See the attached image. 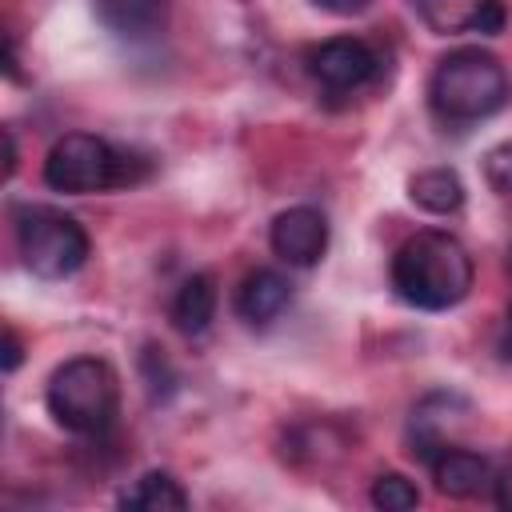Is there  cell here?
I'll list each match as a JSON object with an SVG mask.
<instances>
[{
    "label": "cell",
    "instance_id": "obj_1",
    "mask_svg": "<svg viewBox=\"0 0 512 512\" xmlns=\"http://www.w3.org/2000/svg\"><path fill=\"white\" fill-rule=\"evenodd\" d=\"M472 276H476V268H472L468 248L452 232H440V228L412 232L396 248L392 268H388L392 292L408 308H420V312L456 308L472 292Z\"/></svg>",
    "mask_w": 512,
    "mask_h": 512
},
{
    "label": "cell",
    "instance_id": "obj_2",
    "mask_svg": "<svg viewBox=\"0 0 512 512\" xmlns=\"http://www.w3.org/2000/svg\"><path fill=\"white\" fill-rule=\"evenodd\" d=\"M512 96L504 64L484 48H452L428 76V104L444 124H476L496 116Z\"/></svg>",
    "mask_w": 512,
    "mask_h": 512
},
{
    "label": "cell",
    "instance_id": "obj_3",
    "mask_svg": "<svg viewBox=\"0 0 512 512\" xmlns=\"http://www.w3.org/2000/svg\"><path fill=\"white\" fill-rule=\"evenodd\" d=\"M44 404L64 432L100 440L120 412V376L100 356H72L48 376Z\"/></svg>",
    "mask_w": 512,
    "mask_h": 512
},
{
    "label": "cell",
    "instance_id": "obj_4",
    "mask_svg": "<svg viewBox=\"0 0 512 512\" xmlns=\"http://www.w3.org/2000/svg\"><path fill=\"white\" fill-rule=\"evenodd\" d=\"M136 164H148L144 156L108 144L104 136L92 132H68L60 136L48 156H44V184L52 192H68V196H88V192H104V188H120V184H136L144 172H136Z\"/></svg>",
    "mask_w": 512,
    "mask_h": 512
},
{
    "label": "cell",
    "instance_id": "obj_5",
    "mask_svg": "<svg viewBox=\"0 0 512 512\" xmlns=\"http://www.w3.org/2000/svg\"><path fill=\"white\" fill-rule=\"evenodd\" d=\"M16 248L32 276L68 280L72 272L84 268L92 244L76 216L48 208V204H28L16 212Z\"/></svg>",
    "mask_w": 512,
    "mask_h": 512
},
{
    "label": "cell",
    "instance_id": "obj_6",
    "mask_svg": "<svg viewBox=\"0 0 512 512\" xmlns=\"http://www.w3.org/2000/svg\"><path fill=\"white\" fill-rule=\"evenodd\" d=\"M380 68V56L360 36H332L308 52V72L328 92H356L364 88Z\"/></svg>",
    "mask_w": 512,
    "mask_h": 512
},
{
    "label": "cell",
    "instance_id": "obj_7",
    "mask_svg": "<svg viewBox=\"0 0 512 512\" xmlns=\"http://www.w3.org/2000/svg\"><path fill=\"white\" fill-rule=\"evenodd\" d=\"M268 244L272 252L292 264V268H312L324 252H328V220L320 208L312 204H296V208H284L272 228H268Z\"/></svg>",
    "mask_w": 512,
    "mask_h": 512
},
{
    "label": "cell",
    "instance_id": "obj_8",
    "mask_svg": "<svg viewBox=\"0 0 512 512\" xmlns=\"http://www.w3.org/2000/svg\"><path fill=\"white\" fill-rule=\"evenodd\" d=\"M468 420V400L456 396V392H428L416 408H412V420H408V444H412V456H420L424 464L456 444V428Z\"/></svg>",
    "mask_w": 512,
    "mask_h": 512
},
{
    "label": "cell",
    "instance_id": "obj_9",
    "mask_svg": "<svg viewBox=\"0 0 512 512\" xmlns=\"http://www.w3.org/2000/svg\"><path fill=\"white\" fill-rule=\"evenodd\" d=\"M412 4L436 36H456V32L496 36L504 32V20H508L500 0H412Z\"/></svg>",
    "mask_w": 512,
    "mask_h": 512
},
{
    "label": "cell",
    "instance_id": "obj_10",
    "mask_svg": "<svg viewBox=\"0 0 512 512\" xmlns=\"http://www.w3.org/2000/svg\"><path fill=\"white\" fill-rule=\"evenodd\" d=\"M428 468H432L436 488H440L444 496H456V500H472V496L496 488V468H492V460L480 456V452H472V448H460V444L440 448V452L428 460Z\"/></svg>",
    "mask_w": 512,
    "mask_h": 512
},
{
    "label": "cell",
    "instance_id": "obj_11",
    "mask_svg": "<svg viewBox=\"0 0 512 512\" xmlns=\"http://www.w3.org/2000/svg\"><path fill=\"white\" fill-rule=\"evenodd\" d=\"M92 8L96 20L128 44L156 40L168 24V0H92Z\"/></svg>",
    "mask_w": 512,
    "mask_h": 512
},
{
    "label": "cell",
    "instance_id": "obj_12",
    "mask_svg": "<svg viewBox=\"0 0 512 512\" xmlns=\"http://www.w3.org/2000/svg\"><path fill=\"white\" fill-rule=\"evenodd\" d=\"M288 304H292V284L276 268H256L236 288V316L244 324H256V328L272 324Z\"/></svg>",
    "mask_w": 512,
    "mask_h": 512
},
{
    "label": "cell",
    "instance_id": "obj_13",
    "mask_svg": "<svg viewBox=\"0 0 512 512\" xmlns=\"http://www.w3.org/2000/svg\"><path fill=\"white\" fill-rule=\"evenodd\" d=\"M216 300H220V296H216V280H212L208 272L188 276V280L176 288L172 308H168L172 328L184 332V336H200V332L212 324V316H216Z\"/></svg>",
    "mask_w": 512,
    "mask_h": 512
},
{
    "label": "cell",
    "instance_id": "obj_14",
    "mask_svg": "<svg viewBox=\"0 0 512 512\" xmlns=\"http://www.w3.org/2000/svg\"><path fill=\"white\" fill-rule=\"evenodd\" d=\"M408 200L432 216H452L464 204V180L452 168H424L408 180Z\"/></svg>",
    "mask_w": 512,
    "mask_h": 512
},
{
    "label": "cell",
    "instance_id": "obj_15",
    "mask_svg": "<svg viewBox=\"0 0 512 512\" xmlns=\"http://www.w3.org/2000/svg\"><path fill=\"white\" fill-rule=\"evenodd\" d=\"M116 500H120V508H140V512L188 508V492H184L180 480H172L168 472H144V476H136Z\"/></svg>",
    "mask_w": 512,
    "mask_h": 512
},
{
    "label": "cell",
    "instance_id": "obj_16",
    "mask_svg": "<svg viewBox=\"0 0 512 512\" xmlns=\"http://www.w3.org/2000/svg\"><path fill=\"white\" fill-rule=\"evenodd\" d=\"M372 504L384 508V512H408V508L420 504V492H416V484H412L408 476H400V472H380V476L372 480Z\"/></svg>",
    "mask_w": 512,
    "mask_h": 512
},
{
    "label": "cell",
    "instance_id": "obj_17",
    "mask_svg": "<svg viewBox=\"0 0 512 512\" xmlns=\"http://www.w3.org/2000/svg\"><path fill=\"white\" fill-rule=\"evenodd\" d=\"M484 180L492 192L512 196V140H500L496 148L484 152Z\"/></svg>",
    "mask_w": 512,
    "mask_h": 512
},
{
    "label": "cell",
    "instance_id": "obj_18",
    "mask_svg": "<svg viewBox=\"0 0 512 512\" xmlns=\"http://www.w3.org/2000/svg\"><path fill=\"white\" fill-rule=\"evenodd\" d=\"M324 12H332V16H356V12H364L372 0H316Z\"/></svg>",
    "mask_w": 512,
    "mask_h": 512
},
{
    "label": "cell",
    "instance_id": "obj_19",
    "mask_svg": "<svg viewBox=\"0 0 512 512\" xmlns=\"http://www.w3.org/2000/svg\"><path fill=\"white\" fill-rule=\"evenodd\" d=\"M16 364H20V340H16V332L8 328V332H4V372H16Z\"/></svg>",
    "mask_w": 512,
    "mask_h": 512
},
{
    "label": "cell",
    "instance_id": "obj_20",
    "mask_svg": "<svg viewBox=\"0 0 512 512\" xmlns=\"http://www.w3.org/2000/svg\"><path fill=\"white\" fill-rule=\"evenodd\" d=\"M496 504H504V508H512V468H504V472H496Z\"/></svg>",
    "mask_w": 512,
    "mask_h": 512
},
{
    "label": "cell",
    "instance_id": "obj_21",
    "mask_svg": "<svg viewBox=\"0 0 512 512\" xmlns=\"http://www.w3.org/2000/svg\"><path fill=\"white\" fill-rule=\"evenodd\" d=\"M500 352L512 360V304H508V316H504V336H500Z\"/></svg>",
    "mask_w": 512,
    "mask_h": 512
},
{
    "label": "cell",
    "instance_id": "obj_22",
    "mask_svg": "<svg viewBox=\"0 0 512 512\" xmlns=\"http://www.w3.org/2000/svg\"><path fill=\"white\" fill-rule=\"evenodd\" d=\"M508 276H512V248H508Z\"/></svg>",
    "mask_w": 512,
    "mask_h": 512
}]
</instances>
